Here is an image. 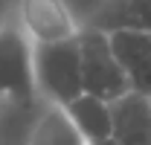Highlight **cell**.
Instances as JSON below:
<instances>
[{
    "instance_id": "cell-9",
    "label": "cell",
    "mask_w": 151,
    "mask_h": 145,
    "mask_svg": "<svg viewBox=\"0 0 151 145\" xmlns=\"http://www.w3.org/2000/svg\"><path fill=\"white\" fill-rule=\"evenodd\" d=\"M26 145H87V139L78 134V128L61 105H50L32 125Z\"/></svg>"
},
{
    "instance_id": "cell-1",
    "label": "cell",
    "mask_w": 151,
    "mask_h": 145,
    "mask_svg": "<svg viewBox=\"0 0 151 145\" xmlns=\"http://www.w3.org/2000/svg\"><path fill=\"white\" fill-rule=\"evenodd\" d=\"M32 70H35V87L50 105H67L73 102L81 87V55L78 41H52V44H32Z\"/></svg>"
},
{
    "instance_id": "cell-11",
    "label": "cell",
    "mask_w": 151,
    "mask_h": 145,
    "mask_svg": "<svg viewBox=\"0 0 151 145\" xmlns=\"http://www.w3.org/2000/svg\"><path fill=\"white\" fill-rule=\"evenodd\" d=\"M93 145H119V142H116L113 136H108V139H102V142H93Z\"/></svg>"
},
{
    "instance_id": "cell-7",
    "label": "cell",
    "mask_w": 151,
    "mask_h": 145,
    "mask_svg": "<svg viewBox=\"0 0 151 145\" xmlns=\"http://www.w3.org/2000/svg\"><path fill=\"white\" fill-rule=\"evenodd\" d=\"M87 26H96L102 32H151V0H102V6L87 18Z\"/></svg>"
},
{
    "instance_id": "cell-8",
    "label": "cell",
    "mask_w": 151,
    "mask_h": 145,
    "mask_svg": "<svg viewBox=\"0 0 151 145\" xmlns=\"http://www.w3.org/2000/svg\"><path fill=\"white\" fill-rule=\"evenodd\" d=\"M64 110L73 119V125L78 128V134L87 139V145L102 142V139L111 136V131H113L111 102H105L99 96H90V93H78L73 102L64 105Z\"/></svg>"
},
{
    "instance_id": "cell-12",
    "label": "cell",
    "mask_w": 151,
    "mask_h": 145,
    "mask_svg": "<svg viewBox=\"0 0 151 145\" xmlns=\"http://www.w3.org/2000/svg\"><path fill=\"white\" fill-rule=\"evenodd\" d=\"M3 102H6V99H3V96H0V108H3Z\"/></svg>"
},
{
    "instance_id": "cell-5",
    "label": "cell",
    "mask_w": 151,
    "mask_h": 145,
    "mask_svg": "<svg viewBox=\"0 0 151 145\" xmlns=\"http://www.w3.org/2000/svg\"><path fill=\"white\" fill-rule=\"evenodd\" d=\"M111 50L128 78V87L151 96V32L139 29H119L108 32Z\"/></svg>"
},
{
    "instance_id": "cell-2",
    "label": "cell",
    "mask_w": 151,
    "mask_h": 145,
    "mask_svg": "<svg viewBox=\"0 0 151 145\" xmlns=\"http://www.w3.org/2000/svg\"><path fill=\"white\" fill-rule=\"evenodd\" d=\"M78 55H81V87L90 96H99L105 102L119 99L122 93H128V78L119 67L116 55L111 50V38L108 32L96 29V26H78Z\"/></svg>"
},
{
    "instance_id": "cell-6",
    "label": "cell",
    "mask_w": 151,
    "mask_h": 145,
    "mask_svg": "<svg viewBox=\"0 0 151 145\" xmlns=\"http://www.w3.org/2000/svg\"><path fill=\"white\" fill-rule=\"evenodd\" d=\"M111 136L119 145H151V96L128 90L111 102Z\"/></svg>"
},
{
    "instance_id": "cell-4",
    "label": "cell",
    "mask_w": 151,
    "mask_h": 145,
    "mask_svg": "<svg viewBox=\"0 0 151 145\" xmlns=\"http://www.w3.org/2000/svg\"><path fill=\"white\" fill-rule=\"evenodd\" d=\"M18 12L32 44H52L78 35V23L64 0H20Z\"/></svg>"
},
{
    "instance_id": "cell-3",
    "label": "cell",
    "mask_w": 151,
    "mask_h": 145,
    "mask_svg": "<svg viewBox=\"0 0 151 145\" xmlns=\"http://www.w3.org/2000/svg\"><path fill=\"white\" fill-rule=\"evenodd\" d=\"M0 96L18 105H32L38 96L32 70V41L20 23L0 26Z\"/></svg>"
},
{
    "instance_id": "cell-10",
    "label": "cell",
    "mask_w": 151,
    "mask_h": 145,
    "mask_svg": "<svg viewBox=\"0 0 151 145\" xmlns=\"http://www.w3.org/2000/svg\"><path fill=\"white\" fill-rule=\"evenodd\" d=\"M9 23V0H0V26Z\"/></svg>"
}]
</instances>
